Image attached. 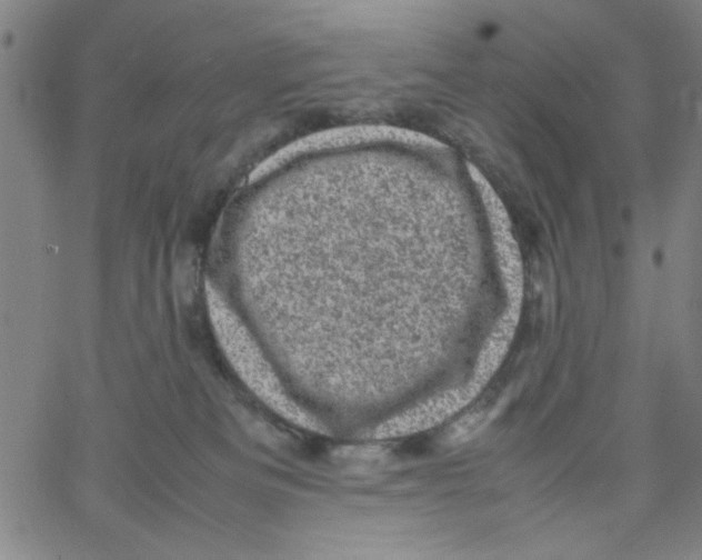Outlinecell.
I'll use <instances>...</instances> for the list:
<instances>
[{
  "mask_svg": "<svg viewBox=\"0 0 702 560\" xmlns=\"http://www.w3.org/2000/svg\"><path fill=\"white\" fill-rule=\"evenodd\" d=\"M365 141H403L418 144H435V141H431L422 136L410 131H402L388 128H349L332 130L322 132L300 140L287 149L281 150L278 154L262 163L251 176V180L259 178L267 173L273 167L283 162L285 159L293 157L294 154L302 153L309 150L352 144Z\"/></svg>",
  "mask_w": 702,
  "mask_h": 560,
  "instance_id": "6da1fadb",
  "label": "cell"
}]
</instances>
